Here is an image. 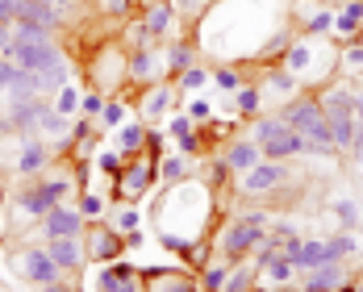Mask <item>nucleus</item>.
I'll use <instances>...</instances> for the list:
<instances>
[{"label":"nucleus","instance_id":"obj_8","mask_svg":"<svg viewBox=\"0 0 363 292\" xmlns=\"http://www.w3.org/2000/svg\"><path fill=\"white\" fill-rule=\"evenodd\" d=\"M155 167H159V159H134V167H125L121 176H117V196L121 201H134V196H143L150 180H155Z\"/></svg>","mask_w":363,"mask_h":292},{"label":"nucleus","instance_id":"obj_41","mask_svg":"<svg viewBox=\"0 0 363 292\" xmlns=\"http://www.w3.org/2000/svg\"><path fill=\"white\" fill-rule=\"evenodd\" d=\"M138 225H143V213L138 209H121L113 218V230H121V234H138Z\"/></svg>","mask_w":363,"mask_h":292},{"label":"nucleus","instance_id":"obj_5","mask_svg":"<svg viewBox=\"0 0 363 292\" xmlns=\"http://www.w3.org/2000/svg\"><path fill=\"white\" fill-rule=\"evenodd\" d=\"M4 59H13L17 67H26V72H34V75L50 72L55 63H63V55H59L55 42H17V38L4 46Z\"/></svg>","mask_w":363,"mask_h":292},{"label":"nucleus","instance_id":"obj_55","mask_svg":"<svg viewBox=\"0 0 363 292\" xmlns=\"http://www.w3.org/2000/svg\"><path fill=\"white\" fill-rule=\"evenodd\" d=\"M42 292H75L72 284H63V276L59 280H50V284H42Z\"/></svg>","mask_w":363,"mask_h":292},{"label":"nucleus","instance_id":"obj_26","mask_svg":"<svg viewBox=\"0 0 363 292\" xmlns=\"http://www.w3.org/2000/svg\"><path fill=\"white\" fill-rule=\"evenodd\" d=\"M263 79H267V88H272L276 96H289V101H292V96L301 92V79H296L284 63H280V67H272V72H263Z\"/></svg>","mask_w":363,"mask_h":292},{"label":"nucleus","instance_id":"obj_32","mask_svg":"<svg viewBox=\"0 0 363 292\" xmlns=\"http://www.w3.org/2000/svg\"><path fill=\"white\" fill-rule=\"evenodd\" d=\"M38 130L50 134V138H63L67 134V117L55 109V105H42V117H38Z\"/></svg>","mask_w":363,"mask_h":292},{"label":"nucleus","instance_id":"obj_56","mask_svg":"<svg viewBox=\"0 0 363 292\" xmlns=\"http://www.w3.org/2000/svg\"><path fill=\"white\" fill-rule=\"evenodd\" d=\"M117 292H146L143 276H134V280H125V284H121V288H117Z\"/></svg>","mask_w":363,"mask_h":292},{"label":"nucleus","instance_id":"obj_49","mask_svg":"<svg viewBox=\"0 0 363 292\" xmlns=\"http://www.w3.org/2000/svg\"><path fill=\"white\" fill-rule=\"evenodd\" d=\"M101 9L109 17H121V13H130V0H101Z\"/></svg>","mask_w":363,"mask_h":292},{"label":"nucleus","instance_id":"obj_24","mask_svg":"<svg viewBox=\"0 0 363 292\" xmlns=\"http://www.w3.org/2000/svg\"><path fill=\"white\" fill-rule=\"evenodd\" d=\"M146 130L143 121H130V125H117V146H121V155H143L146 150Z\"/></svg>","mask_w":363,"mask_h":292},{"label":"nucleus","instance_id":"obj_48","mask_svg":"<svg viewBox=\"0 0 363 292\" xmlns=\"http://www.w3.org/2000/svg\"><path fill=\"white\" fill-rule=\"evenodd\" d=\"M188 117H192V121H205V117H213V105H209V101H192V105H188Z\"/></svg>","mask_w":363,"mask_h":292},{"label":"nucleus","instance_id":"obj_4","mask_svg":"<svg viewBox=\"0 0 363 292\" xmlns=\"http://www.w3.org/2000/svg\"><path fill=\"white\" fill-rule=\"evenodd\" d=\"M251 138L259 142L263 159H276V163H289V159H301L309 155V142L292 130L284 117H259L251 130Z\"/></svg>","mask_w":363,"mask_h":292},{"label":"nucleus","instance_id":"obj_14","mask_svg":"<svg viewBox=\"0 0 363 292\" xmlns=\"http://www.w3.org/2000/svg\"><path fill=\"white\" fill-rule=\"evenodd\" d=\"M42 230H46V238H79V234H84V213L55 205V209L46 213V221H42Z\"/></svg>","mask_w":363,"mask_h":292},{"label":"nucleus","instance_id":"obj_47","mask_svg":"<svg viewBox=\"0 0 363 292\" xmlns=\"http://www.w3.org/2000/svg\"><path fill=\"white\" fill-rule=\"evenodd\" d=\"M79 213H84V218H101V213H105V201H101L96 192H88V196L79 201Z\"/></svg>","mask_w":363,"mask_h":292},{"label":"nucleus","instance_id":"obj_53","mask_svg":"<svg viewBox=\"0 0 363 292\" xmlns=\"http://www.w3.org/2000/svg\"><path fill=\"white\" fill-rule=\"evenodd\" d=\"M96 163H101V167H105V172H117V167H121V159H117V155H113V150H105V155H101V159H96Z\"/></svg>","mask_w":363,"mask_h":292},{"label":"nucleus","instance_id":"obj_27","mask_svg":"<svg viewBox=\"0 0 363 292\" xmlns=\"http://www.w3.org/2000/svg\"><path fill=\"white\" fill-rule=\"evenodd\" d=\"M46 163H50L46 146L42 142H26L21 146V159H17V172H21V176H34V172H42Z\"/></svg>","mask_w":363,"mask_h":292},{"label":"nucleus","instance_id":"obj_40","mask_svg":"<svg viewBox=\"0 0 363 292\" xmlns=\"http://www.w3.org/2000/svg\"><path fill=\"white\" fill-rule=\"evenodd\" d=\"M167 63H172V72H184V67H192V63H196V46H192V42H180V46H172V59H167Z\"/></svg>","mask_w":363,"mask_h":292},{"label":"nucleus","instance_id":"obj_51","mask_svg":"<svg viewBox=\"0 0 363 292\" xmlns=\"http://www.w3.org/2000/svg\"><path fill=\"white\" fill-rule=\"evenodd\" d=\"M347 155H351V163H355V167H359V172H363V130H359V134H355V146H351Z\"/></svg>","mask_w":363,"mask_h":292},{"label":"nucleus","instance_id":"obj_57","mask_svg":"<svg viewBox=\"0 0 363 292\" xmlns=\"http://www.w3.org/2000/svg\"><path fill=\"white\" fill-rule=\"evenodd\" d=\"M338 292H363V288H359V284H355V280H347V284H342V288H338Z\"/></svg>","mask_w":363,"mask_h":292},{"label":"nucleus","instance_id":"obj_37","mask_svg":"<svg viewBox=\"0 0 363 292\" xmlns=\"http://www.w3.org/2000/svg\"><path fill=\"white\" fill-rule=\"evenodd\" d=\"M67 59H63V63H55V67H50V72H42L38 75V92H59V88H63V84H67Z\"/></svg>","mask_w":363,"mask_h":292},{"label":"nucleus","instance_id":"obj_7","mask_svg":"<svg viewBox=\"0 0 363 292\" xmlns=\"http://www.w3.org/2000/svg\"><path fill=\"white\" fill-rule=\"evenodd\" d=\"M67 188H72L67 180H42L38 188L21 192V209H26L30 218H46V213H50V209L67 196Z\"/></svg>","mask_w":363,"mask_h":292},{"label":"nucleus","instance_id":"obj_39","mask_svg":"<svg viewBox=\"0 0 363 292\" xmlns=\"http://www.w3.org/2000/svg\"><path fill=\"white\" fill-rule=\"evenodd\" d=\"M55 109L63 113V117H72V113L79 109V88H72V84H63V88L55 92Z\"/></svg>","mask_w":363,"mask_h":292},{"label":"nucleus","instance_id":"obj_52","mask_svg":"<svg viewBox=\"0 0 363 292\" xmlns=\"http://www.w3.org/2000/svg\"><path fill=\"white\" fill-rule=\"evenodd\" d=\"M0 21H17V0H0Z\"/></svg>","mask_w":363,"mask_h":292},{"label":"nucleus","instance_id":"obj_22","mask_svg":"<svg viewBox=\"0 0 363 292\" xmlns=\"http://www.w3.org/2000/svg\"><path fill=\"white\" fill-rule=\"evenodd\" d=\"M334 34L338 38H363V0H351V4L334 17Z\"/></svg>","mask_w":363,"mask_h":292},{"label":"nucleus","instance_id":"obj_34","mask_svg":"<svg viewBox=\"0 0 363 292\" xmlns=\"http://www.w3.org/2000/svg\"><path fill=\"white\" fill-rule=\"evenodd\" d=\"M234 105H238V113H259V105H263V88L259 84H242L238 92H234Z\"/></svg>","mask_w":363,"mask_h":292},{"label":"nucleus","instance_id":"obj_13","mask_svg":"<svg viewBox=\"0 0 363 292\" xmlns=\"http://www.w3.org/2000/svg\"><path fill=\"white\" fill-rule=\"evenodd\" d=\"M0 88L9 96H38V75L26 72V67H17L13 59L0 55Z\"/></svg>","mask_w":363,"mask_h":292},{"label":"nucleus","instance_id":"obj_45","mask_svg":"<svg viewBox=\"0 0 363 292\" xmlns=\"http://www.w3.org/2000/svg\"><path fill=\"white\" fill-rule=\"evenodd\" d=\"M176 4V17H201L213 0H172Z\"/></svg>","mask_w":363,"mask_h":292},{"label":"nucleus","instance_id":"obj_10","mask_svg":"<svg viewBox=\"0 0 363 292\" xmlns=\"http://www.w3.org/2000/svg\"><path fill=\"white\" fill-rule=\"evenodd\" d=\"M121 251H125V234H121V230H113V225H92V234H88V259L113 263Z\"/></svg>","mask_w":363,"mask_h":292},{"label":"nucleus","instance_id":"obj_31","mask_svg":"<svg viewBox=\"0 0 363 292\" xmlns=\"http://www.w3.org/2000/svg\"><path fill=\"white\" fill-rule=\"evenodd\" d=\"M326 251H330V259L347 263L351 255H359V238H355V234H330V238H326Z\"/></svg>","mask_w":363,"mask_h":292},{"label":"nucleus","instance_id":"obj_3","mask_svg":"<svg viewBox=\"0 0 363 292\" xmlns=\"http://www.w3.org/2000/svg\"><path fill=\"white\" fill-rule=\"evenodd\" d=\"M267 230H272V218L267 213H242V218H234L225 230H221L218 238V255L234 267V263H242V259L251 255L255 247L267 238Z\"/></svg>","mask_w":363,"mask_h":292},{"label":"nucleus","instance_id":"obj_19","mask_svg":"<svg viewBox=\"0 0 363 292\" xmlns=\"http://www.w3.org/2000/svg\"><path fill=\"white\" fill-rule=\"evenodd\" d=\"M143 26H146V34H150V38L172 34V26H176V4H172V0L150 4V9H146V17H143Z\"/></svg>","mask_w":363,"mask_h":292},{"label":"nucleus","instance_id":"obj_15","mask_svg":"<svg viewBox=\"0 0 363 292\" xmlns=\"http://www.w3.org/2000/svg\"><path fill=\"white\" fill-rule=\"evenodd\" d=\"M172 109H176V88H163V84L146 88L143 105H138L143 121H163V113H172Z\"/></svg>","mask_w":363,"mask_h":292},{"label":"nucleus","instance_id":"obj_1","mask_svg":"<svg viewBox=\"0 0 363 292\" xmlns=\"http://www.w3.org/2000/svg\"><path fill=\"white\" fill-rule=\"evenodd\" d=\"M280 117H284L292 130L309 142V155H313V159H334V155H338L334 134H330V121H326V109H322V96H318V92H296L289 105H284Z\"/></svg>","mask_w":363,"mask_h":292},{"label":"nucleus","instance_id":"obj_54","mask_svg":"<svg viewBox=\"0 0 363 292\" xmlns=\"http://www.w3.org/2000/svg\"><path fill=\"white\" fill-rule=\"evenodd\" d=\"M9 42H13V21H0V55H4Z\"/></svg>","mask_w":363,"mask_h":292},{"label":"nucleus","instance_id":"obj_6","mask_svg":"<svg viewBox=\"0 0 363 292\" xmlns=\"http://www.w3.org/2000/svg\"><path fill=\"white\" fill-rule=\"evenodd\" d=\"M280 184H289V163L259 159L251 172L242 176V192H247V196H267V192H276Z\"/></svg>","mask_w":363,"mask_h":292},{"label":"nucleus","instance_id":"obj_42","mask_svg":"<svg viewBox=\"0 0 363 292\" xmlns=\"http://www.w3.org/2000/svg\"><path fill=\"white\" fill-rule=\"evenodd\" d=\"M213 84H218L221 92H238V88H242V75L234 72V67H218V72H213Z\"/></svg>","mask_w":363,"mask_h":292},{"label":"nucleus","instance_id":"obj_29","mask_svg":"<svg viewBox=\"0 0 363 292\" xmlns=\"http://www.w3.org/2000/svg\"><path fill=\"white\" fill-rule=\"evenodd\" d=\"M255 276H259V267L251 263H234L230 267V276H225V292H251L255 288Z\"/></svg>","mask_w":363,"mask_h":292},{"label":"nucleus","instance_id":"obj_18","mask_svg":"<svg viewBox=\"0 0 363 292\" xmlns=\"http://www.w3.org/2000/svg\"><path fill=\"white\" fill-rule=\"evenodd\" d=\"M322 263H330L326 238H305V242H301V251L292 255V267H296V276H305V271H313V267H322Z\"/></svg>","mask_w":363,"mask_h":292},{"label":"nucleus","instance_id":"obj_46","mask_svg":"<svg viewBox=\"0 0 363 292\" xmlns=\"http://www.w3.org/2000/svg\"><path fill=\"white\" fill-rule=\"evenodd\" d=\"M121 121H125V105H121V101H109V105H105V113H101V125L117 130Z\"/></svg>","mask_w":363,"mask_h":292},{"label":"nucleus","instance_id":"obj_17","mask_svg":"<svg viewBox=\"0 0 363 292\" xmlns=\"http://www.w3.org/2000/svg\"><path fill=\"white\" fill-rule=\"evenodd\" d=\"M38 117H42V101L38 96H13V105H9V125L13 130H34Z\"/></svg>","mask_w":363,"mask_h":292},{"label":"nucleus","instance_id":"obj_36","mask_svg":"<svg viewBox=\"0 0 363 292\" xmlns=\"http://www.w3.org/2000/svg\"><path fill=\"white\" fill-rule=\"evenodd\" d=\"M209 79H213V72H205V67H196V63H192V67H184V72H180V88L196 96L201 88H209Z\"/></svg>","mask_w":363,"mask_h":292},{"label":"nucleus","instance_id":"obj_2","mask_svg":"<svg viewBox=\"0 0 363 292\" xmlns=\"http://www.w3.org/2000/svg\"><path fill=\"white\" fill-rule=\"evenodd\" d=\"M318 96H322V109H326L334 146H338V155H347V150L355 146V134H359V117H355V92H351V84H330V88H322Z\"/></svg>","mask_w":363,"mask_h":292},{"label":"nucleus","instance_id":"obj_33","mask_svg":"<svg viewBox=\"0 0 363 292\" xmlns=\"http://www.w3.org/2000/svg\"><path fill=\"white\" fill-rule=\"evenodd\" d=\"M259 276H267L272 284H280V288H284V284H292V276H296V267H292V259L276 255L272 263H267V267H263V271H259Z\"/></svg>","mask_w":363,"mask_h":292},{"label":"nucleus","instance_id":"obj_30","mask_svg":"<svg viewBox=\"0 0 363 292\" xmlns=\"http://www.w3.org/2000/svg\"><path fill=\"white\" fill-rule=\"evenodd\" d=\"M155 176H159L163 184H180L184 176H188V155H167V159H159Z\"/></svg>","mask_w":363,"mask_h":292},{"label":"nucleus","instance_id":"obj_9","mask_svg":"<svg viewBox=\"0 0 363 292\" xmlns=\"http://www.w3.org/2000/svg\"><path fill=\"white\" fill-rule=\"evenodd\" d=\"M351 280V271H347V263H338V259H330L322 267H313V271H305V284L296 292H338L342 284Z\"/></svg>","mask_w":363,"mask_h":292},{"label":"nucleus","instance_id":"obj_44","mask_svg":"<svg viewBox=\"0 0 363 292\" xmlns=\"http://www.w3.org/2000/svg\"><path fill=\"white\" fill-rule=\"evenodd\" d=\"M105 105H109V101H105L101 92H88V96H79V113H84V117H101V113H105Z\"/></svg>","mask_w":363,"mask_h":292},{"label":"nucleus","instance_id":"obj_21","mask_svg":"<svg viewBox=\"0 0 363 292\" xmlns=\"http://www.w3.org/2000/svg\"><path fill=\"white\" fill-rule=\"evenodd\" d=\"M259 159H263V150H259V142H255V138H251V142H230V150H225L230 172H242V176L251 172Z\"/></svg>","mask_w":363,"mask_h":292},{"label":"nucleus","instance_id":"obj_12","mask_svg":"<svg viewBox=\"0 0 363 292\" xmlns=\"http://www.w3.org/2000/svg\"><path fill=\"white\" fill-rule=\"evenodd\" d=\"M21 276L34 280V284H50V280H59L63 271H59V263L50 259L46 247H30V251L21 255Z\"/></svg>","mask_w":363,"mask_h":292},{"label":"nucleus","instance_id":"obj_28","mask_svg":"<svg viewBox=\"0 0 363 292\" xmlns=\"http://www.w3.org/2000/svg\"><path fill=\"white\" fill-rule=\"evenodd\" d=\"M334 9H318V13H309L305 21H301V34L305 38H326V34H334Z\"/></svg>","mask_w":363,"mask_h":292},{"label":"nucleus","instance_id":"obj_23","mask_svg":"<svg viewBox=\"0 0 363 292\" xmlns=\"http://www.w3.org/2000/svg\"><path fill=\"white\" fill-rule=\"evenodd\" d=\"M134 276H138V271H134L130 263H117V259H113L109 267L96 271V292H117L125 280H134Z\"/></svg>","mask_w":363,"mask_h":292},{"label":"nucleus","instance_id":"obj_20","mask_svg":"<svg viewBox=\"0 0 363 292\" xmlns=\"http://www.w3.org/2000/svg\"><path fill=\"white\" fill-rule=\"evenodd\" d=\"M50 259L59 263V271H75L79 263H84V247H79V238H50Z\"/></svg>","mask_w":363,"mask_h":292},{"label":"nucleus","instance_id":"obj_38","mask_svg":"<svg viewBox=\"0 0 363 292\" xmlns=\"http://www.w3.org/2000/svg\"><path fill=\"white\" fill-rule=\"evenodd\" d=\"M330 209H334V218L342 221V225H347V230H355V225H359V221H363L359 205H355V201H351V196H338V201H334V205H330Z\"/></svg>","mask_w":363,"mask_h":292},{"label":"nucleus","instance_id":"obj_35","mask_svg":"<svg viewBox=\"0 0 363 292\" xmlns=\"http://www.w3.org/2000/svg\"><path fill=\"white\" fill-rule=\"evenodd\" d=\"M50 34H55V30H46V26H38V21H21V17L13 21V38H17V42H50Z\"/></svg>","mask_w":363,"mask_h":292},{"label":"nucleus","instance_id":"obj_50","mask_svg":"<svg viewBox=\"0 0 363 292\" xmlns=\"http://www.w3.org/2000/svg\"><path fill=\"white\" fill-rule=\"evenodd\" d=\"M172 134L176 138H188L192 134V117H172Z\"/></svg>","mask_w":363,"mask_h":292},{"label":"nucleus","instance_id":"obj_11","mask_svg":"<svg viewBox=\"0 0 363 292\" xmlns=\"http://www.w3.org/2000/svg\"><path fill=\"white\" fill-rule=\"evenodd\" d=\"M143 284H146V292H201V280L192 276V271H143Z\"/></svg>","mask_w":363,"mask_h":292},{"label":"nucleus","instance_id":"obj_25","mask_svg":"<svg viewBox=\"0 0 363 292\" xmlns=\"http://www.w3.org/2000/svg\"><path fill=\"white\" fill-rule=\"evenodd\" d=\"M155 67H159V55H155V50H130V55H125V75L138 79V84L150 79Z\"/></svg>","mask_w":363,"mask_h":292},{"label":"nucleus","instance_id":"obj_43","mask_svg":"<svg viewBox=\"0 0 363 292\" xmlns=\"http://www.w3.org/2000/svg\"><path fill=\"white\" fill-rule=\"evenodd\" d=\"M225 267H205V276H201V288L205 292H225Z\"/></svg>","mask_w":363,"mask_h":292},{"label":"nucleus","instance_id":"obj_16","mask_svg":"<svg viewBox=\"0 0 363 292\" xmlns=\"http://www.w3.org/2000/svg\"><path fill=\"white\" fill-rule=\"evenodd\" d=\"M17 17L21 21H38L46 30H59L63 26V13L50 4V0H17Z\"/></svg>","mask_w":363,"mask_h":292}]
</instances>
